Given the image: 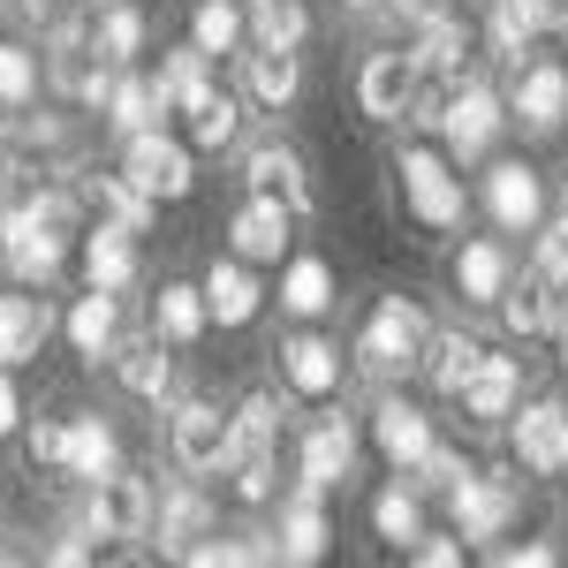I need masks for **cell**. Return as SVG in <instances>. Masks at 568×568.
<instances>
[{"label": "cell", "mask_w": 568, "mask_h": 568, "mask_svg": "<svg viewBox=\"0 0 568 568\" xmlns=\"http://www.w3.org/2000/svg\"><path fill=\"white\" fill-rule=\"evenodd\" d=\"M273 439H281V402L273 394H251L227 417V463H220V470H235V493L243 500H265L273 493Z\"/></svg>", "instance_id": "1"}, {"label": "cell", "mask_w": 568, "mask_h": 568, "mask_svg": "<svg viewBox=\"0 0 568 568\" xmlns=\"http://www.w3.org/2000/svg\"><path fill=\"white\" fill-rule=\"evenodd\" d=\"M417 349H425V311L409 304V296H387V304L372 311L364 342H356V364L387 379V372H409V364H417Z\"/></svg>", "instance_id": "2"}, {"label": "cell", "mask_w": 568, "mask_h": 568, "mask_svg": "<svg viewBox=\"0 0 568 568\" xmlns=\"http://www.w3.org/2000/svg\"><path fill=\"white\" fill-rule=\"evenodd\" d=\"M122 175L160 205V197H190V144H175L168 130H136L130 136V152H122Z\"/></svg>", "instance_id": "3"}, {"label": "cell", "mask_w": 568, "mask_h": 568, "mask_svg": "<svg viewBox=\"0 0 568 568\" xmlns=\"http://www.w3.org/2000/svg\"><path fill=\"white\" fill-rule=\"evenodd\" d=\"M84 530L91 538H144L152 530V493L122 470L91 478V500H84Z\"/></svg>", "instance_id": "4"}, {"label": "cell", "mask_w": 568, "mask_h": 568, "mask_svg": "<svg viewBox=\"0 0 568 568\" xmlns=\"http://www.w3.org/2000/svg\"><path fill=\"white\" fill-rule=\"evenodd\" d=\"M402 197L425 227H463V182L447 175L439 152H402Z\"/></svg>", "instance_id": "5"}, {"label": "cell", "mask_w": 568, "mask_h": 568, "mask_svg": "<svg viewBox=\"0 0 568 568\" xmlns=\"http://www.w3.org/2000/svg\"><path fill=\"white\" fill-rule=\"evenodd\" d=\"M417 91H425L417 53H372V61H364V77H356L364 114H379V122H402V114L417 106Z\"/></svg>", "instance_id": "6"}, {"label": "cell", "mask_w": 568, "mask_h": 568, "mask_svg": "<svg viewBox=\"0 0 568 568\" xmlns=\"http://www.w3.org/2000/svg\"><path fill=\"white\" fill-rule=\"evenodd\" d=\"M500 122H508V114H500V99L485 84H463L455 99H439V130H447V152H455V160H478L485 144L500 136Z\"/></svg>", "instance_id": "7"}, {"label": "cell", "mask_w": 568, "mask_h": 568, "mask_svg": "<svg viewBox=\"0 0 568 568\" xmlns=\"http://www.w3.org/2000/svg\"><path fill=\"white\" fill-rule=\"evenodd\" d=\"M106 69H114V61L99 53V39H91V31H61V39H53V53H45V77L69 91V99H106V84H114Z\"/></svg>", "instance_id": "8"}, {"label": "cell", "mask_w": 568, "mask_h": 568, "mask_svg": "<svg viewBox=\"0 0 568 568\" xmlns=\"http://www.w3.org/2000/svg\"><path fill=\"white\" fill-rule=\"evenodd\" d=\"M168 447H175L182 470H220L227 463V417L213 402H182L175 425H168Z\"/></svg>", "instance_id": "9"}, {"label": "cell", "mask_w": 568, "mask_h": 568, "mask_svg": "<svg viewBox=\"0 0 568 568\" xmlns=\"http://www.w3.org/2000/svg\"><path fill=\"white\" fill-rule=\"evenodd\" d=\"M447 500H455V530L463 538H493V530L516 516V485L508 478H455Z\"/></svg>", "instance_id": "10"}, {"label": "cell", "mask_w": 568, "mask_h": 568, "mask_svg": "<svg viewBox=\"0 0 568 568\" xmlns=\"http://www.w3.org/2000/svg\"><path fill=\"white\" fill-rule=\"evenodd\" d=\"M281 379L304 394V402H326V394L342 387V349L318 342V334H288L281 342Z\"/></svg>", "instance_id": "11"}, {"label": "cell", "mask_w": 568, "mask_h": 568, "mask_svg": "<svg viewBox=\"0 0 568 568\" xmlns=\"http://www.w3.org/2000/svg\"><path fill=\"white\" fill-rule=\"evenodd\" d=\"M61 470L69 478H106V470H122V439L106 417H69L61 425Z\"/></svg>", "instance_id": "12"}, {"label": "cell", "mask_w": 568, "mask_h": 568, "mask_svg": "<svg viewBox=\"0 0 568 568\" xmlns=\"http://www.w3.org/2000/svg\"><path fill=\"white\" fill-rule=\"evenodd\" d=\"M516 455H524V470H568V409L561 402H530L516 417Z\"/></svg>", "instance_id": "13"}, {"label": "cell", "mask_w": 568, "mask_h": 568, "mask_svg": "<svg viewBox=\"0 0 568 568\" xmlns=\"http://www.w3.org/2000/svg\"><path fill=\"white\" fill-rule=\"evenodd\" d=\"M516 114H524V130L554 136L568 122V69H554V61H538V69H524V84H516Z\"/></svg>", "instance_id": "14"}, {"label": "cell", "mask_w": 568, "mask_h": 568, "mask_svg": "<svg viewBox=\"0 0 568 568\" xmlns=\"http://www.w3.org/2000/svg\"><path fill=\"white\" fill-rule=\"evenodd\" d=\"M463 409L470 417H508L516 409V394H524V372H516V356H478L470 364V379H463Z\"/></svg>", "instance_id": "15"}, {"label": "cell", "mask_w": 568, "mask_h": 568, "mask_svg": "<svg viewBox=\"0 0 568 568\" xmlns=\"http://www.w3.org/2000/svg\"><path fill=\"white\" fill-rule=\"evenodd\" d=\"M45 334H53V311L39 296H0V364L16 372V364H31L45 349Z\"/></svg>", "instance_id": "16"}, {"label": "cell", "mask_w": 568, "mask_h": 568, "mask_svg": "<svg viewBox=\"0 0 568 568\" xmlns=\"http://www.w3.org/2000/svg\"><path fill=\"white\" fill-rule=\"evenodd\" d=\"M485 205H493L500 227H538V213H546L538 175H530L524 160H508V168H493V175H485Z\"/></svg>", "instance_id": "17"}, {"label": "cell", "mask_w": 568, "mask_h": 568, "mask_svg": "<svg viewBox=\"0 0 568 568\" xmlns=\"http://www.w3.org/2000/svg\"><path fill=\"white\" fill-rule=\"evenodd\" d=\"M554 23H568V0H500L493 8V53H524L538 31H554Z\"/></svg>", "instance_id": "18"}, {"label": "cell", "mask_w": 568, "mask_h": 568, "mask_svg": "<svg viewBox=\"0 0 568 568\" xmlns=\"http://www.w3.org/2000/svg\"><path fill=\"white\" fill-rule=\"evenodd\" d=\"M227 235H235V251L243 258H281V243H288V205L281 197H243V213L227 220Z\"/></svg>", "instance_id": "19"}, {"label": "cell", "mask_w": 568, "mask_h": 568, "mask_svg": "<svg viewBox=\"0 0 568 568\" xmlns=\"http://www.w3.org/2000/svg\"><path fill=\"white\" fill-rule=\"evenodd\" d=\"M77 197L99 213V227H122V235H144V220H152V197H144L130 175H91Z\"/></svg>", "instance_id": "20"}, {"label": "cell", "mask_w": 568, "mask_h": 568, "mask_svg": "<svg viewBox=\"0 0 568 568\" xmlns=\"http://www.w3.org/2000/svg\"><path fill=\"white\" fill-rule=\"evenodd\" d=\"M251 190H258V197H281V205H288V213H304L311 205V182H304V160H296V152H288V144H258V152H251Z\"/></svg>", "instance_id": "21"}, {"label": "cell", "mask_w": 568, "mask_h": 568, "mask_svg": "<svg viewBox=\"0 0 568 568\" xmlns=\"http://www.w3.org/2000/svg\"><path fill=\"white\" fill-rule=\"evenodd\" d=\"M326 538H334V530H326V516H318V493L304 485V493L281 508V546H273V554L296 561V568H311V561H326Z\"/></svg>", "instance_id": "22"}, {"label": "cell", "mask_w": 568, "mask_h": 568, "mask_svg": "<svg viewBox=\"0 0 568 568\" xmlns=\"http://www.w3.org/2000/svg\"><path fill=\"white\" fill-rule=\"evenodd\" d=\"M349 463H356L349 425H342V417H326V425L304 439V485H311V493H334V485L349 478Z\"/></svg>", "instance_id": "23"}, {"label": "cell", "mask_w": 568, "mask_h": 568, "mask_svg": "<svg viewBox=\"0 0 568 568\" xmlns=\"http://www.w3.org/2000/svg\"><path fill=\"white\" fill-rule=\"evenodd\" d=\"M243 84L258 106H288L296 84H304V69H296V45H258V53H243Z\"/></svg>", "instance_id": "24"}, {"label": "cell", "mask_w": 568, "mask_h": 568, "mask_svg": "<svg viewBox=\"0 0 568 568\" xmlns=\"http://www.w3.org/2000/svg\"><path fill=\"white\" fill-rule=\"evenodd\" d=\"M265 304V288L243 273V265H213L205 273V318H220V326H251Z\"/></svg>", "instance_id": "25"}, {"label": "cell", "mask_w": 568, "mask_h": 568, "mask_svg": "<svg viewBox=\"0 0 568 568\" xmlns=\"http://www.w3.org/2000/svg\"><path fill=\"white\" fill-rule=\"evenodd\" d=\"M160 114H168V99H160L152 77H114V84H106V122H114L122 136L160 130Z\"/></svg>", "instance_id": "26"}, {"label": "cell", "mask_w": 568, "mask_h": 568, "mask_svg": "<svg viewBox=\"0 0 568 568\" xmlns=\"http://www.w3.org/2000/svg\"><path fill=\"white\" fill-rule=\"evenodd\" d=\"M114 356V372H122V387L144 394V402H160L168 394V379H175V364H168V349H160V334H144V342H122Z\"/></svg>", "instance_id": "27"}, {"label": "cell", "mask_w": 568, "mask_h": 568, "mask_svg": "<svg viewBox=\"0 0 568 568\" xmlns=\"http://www.w3.org/2000/svg\"><path fill=\"white\" fill-rule=\"evenodd\" d=\"M372 433H379V447H387L402 470H417V463H425V447H433V425H425V417H417L409 402H379Z\"/></svg>", "instance_id": "28"}, {"label": "cell", "mask_w": 568, "mask_h": 568, "mask_svg": "<svg viewBox=\"0 0 568 568\" xmlns=\"http://www.w3.org/2000/svg\"><path fill=\"white\" fill-rule=\"evenodd\" d=\"M84 273H91V288H130L136 281V235H122V227H99L84 243Z\"/></svg>", "instance_id": "29"}, {"label": "cell", "mask_w": 568, "mask_h": 568, "mask_svg": "<svg viewBox=\"0 0 568 568\" xmlns=\"http://www.w3.org/2000/svg\"><path fill=\"white\" fill-rule=\"evenodd\" d=\"M114 326H122V311H114V288H91V296H77V311H69V342H77L91 364L114 349Z\"/></svg>", "instance_id": "30"}, {"label": "cell", "mask_w": 568, "mask_h": 568, "mask_svg": "<svg viewBox=\"0 0 568 568\" xmlns=\"http://www.w3.org/2000/svg\"><path fill=\"white\" fill-rule=\"evenodd\" d=\"M478 342L470 334H425V349H417V364H425V379H433L439 394H455L463 379H470V364H478Z\"/></svg>", "instance_id": "31"}, {"label": "cell", "mask_w": 568, "mask_h": 568, "mask_svg": "<svg viewBox=\"0 0 568 568\" xmlns=\"http://www.w3.org/2000/svg\"><path fill=\"white\" fill-rule=\"evenodd\" d=\"M455 281H463L470 304H500V288H508V251H500V243H463Z\"/></svg>", "instance_id": "32"}, {"label": "cell", "mask_w": 568, "mask_h": 568, "mask_svg": "<svg viewBox=\"0 0 568 568\" xmlns=\"http://www.w3.org/2000/svg\"><path fill=\"white\" fill-rule=\"evenodd\" d=\"M281 304L296 311V318H318V311L334 304V265L326 258H296L281 273Z\"/></svg>", "instance_id": "33"}, {"label": "cell", "mask_w": 568, "mask_h": 568, "mask_svg": "<svg viewBox=\"0 0 568 568\" xmlns=\"http://www.w3.org/2000/svg\"><path fill=\"white\" fill-rule=\"evenodd\" d=\"M160 342H197V334H205V288H182V281H168V288H160Z\"/></svg>", "instance_id": "34"}, {"label": "cell", "mask_w": 568, "mask_h": 568, "mask_svg": "<svg viewBox=\"0 0 568 568\" xmlns=\"http://www.w3.org/2000/svg\"><path fill=\"white\" fill-rule=\"evenodd\" d=\"M182 114H190V144H205V152H220V144H235V122H243L227 91H197V99H190Z\"/></svg>", "instance_id": "35"}, {"label": "cell", "mask_w": 568, "mask_h": 568, "mask_svg": "<svg viewBox=\"0 0 568 568\" xmlns=\"http://www.w3.org/2000/svg\"><path fill=\"white\" fill-rule=\"evenodd\" d=\"M251 39L258 45H304V31H311V16H304V0H251Z\"/></svg>", "instance_id": "36"}, {"label": "cell", "mask_w": 568, "mask_h": 568, "mask_svg": "<svg viewBox=\"0 0 568 568\" xmlns=\"http://www.w3.org/2000/svg\"><path fill=\"white\" fill-rule=\"evenodd\" d=\"M91 39H99V53H106L114 69H130L136 45H144V16H136L130 0H106V16H99V31H91Z\"/></svg>", "instance_id": "37"}, {"label": "cell", "mask_w": 568, "mask_h": 568, "mask_svg": "<svg viewBox=\"0 0 568 568\" xmlns=\"http://www.w3.org/2000/svg\"><path fill=\"white\" fill-rule=\"evenodd\" d=\"M205 61H213V53H197V45H190V53H168V69H160V99H168V114H182L197 91H213V69H205Z\"/></svg>", "instance_id": "38"}, {"label": "cell", "mask_w": 568, "mask_h": 568, "mask_svg": "<svg viewBox=\"0 0 568 568\" xmlns=\"http://www.w3.org/2000/svg\"><path fill=\"white\" fill-rule=\"evenodd\" d=\"M500 311H508L516 334H546V326H554V281L530 273L524 288H500Z\"/></svg>", "instance_id": "39"}, {"label": "cell", "mask_w": 568, "mask_h": 568, "mask_svg": "<svg viewBox=\"0 0 568 568\" xmlns=\"http://www.w3.org/2000/svg\"><path fill=\"white\" fill-rule=\"evenodd\" d=\"M31 99H39V53L31 45H0V106L23 114Z\"/></svg>", "instance_id": "40"}, {"label": "cell", "mask_w": 568, "mask_h": 568, "mask_svg": "<svg viewBox=\"0 0 568 568\" xmlns=\"http://www.w3.org/2000/svg\"><path fill=\"white\" fill-rule=\"evenodd\" d=\"M197 53H235L243 45V16L227 8V0H197V31H190Z\"/></svg>", "instance_id": "41"}, {"label": "cell", "mask_w": 568, "mask_h": 568, "mask_svg": "<svg viewBox=\"0 0 568 568\" xmlns=\"http://www.w3.org/2000/svg\"><path fill=\"white\" fill-rule=\"evenodd\" d=\"M455 61H463V23H455V16H425V45H417V69L447 77Z\"/></svg>", "instance_id": "42"}, {"label": "cell", "mask_w": 568, "mask_h": 568, "mask_svg": "<svg viewBox=\"0 0 568 568\" xmlns=\"http://www.w3.org/2000/svg\"><path fill=\"white\" fill-rule=\"evenodd\" d=\"M205 530H213V508H205L197 493H175V500H168V516H160V538L182 554V546H190V538H205Z\"/></svg>", "instance_id": "43"}, {"label": "cell", "mask_w": 568, "mask_h": 568, "mask_svg": "<svg viewBox=\"0 0 568 568\" xmlns=\"http://www.w3.org/2000/svg\"><path fill=\"white\" fill-rule=\"evenodd\" d=\"M372 524H379V538H394V546H409V538H417V493H379Z\"/></svg>", "instance_id": "44"}, {"label": "cell", "mask_w": 568, "mask_h": 568, "mask_svg": "<svg viewBox=\"0 0 568 568\" xmlns=\"http://www.w3.org/2000/svg\"><path fill=\"white\" fill-rule=\"evenodd\" d=\"M197 568H235V561H265V546H243V538H213V546H182Z\"/></svg>", "instance_id": "45"}, {"label": "cell", "mask_w": 568, "mask_h": 568, "mask_svg": "<svg viewBox=\"0 0 568 568\" xmlns=\"http://www.w3.org/2000/svg\"><path fill=\"white\" fill-rule=\"evenodd\" d=\"M538 281H554V288L568 281V220H554V227L538 235Z\"/></svg>", "instance_id": "46"}, {"label": "cell", "mask_w": 568, "mask_h": 568, "mask_svg": "<svg viewBox=\"0 0 568 568\" xmlns=\"http://www.w3.org/2000/svg\"><path fill=\"white\" fill-rule=\"evenodd\" d=\"M31 463L61 470V425H39V433H31Z\"/></svg>", "instance_id": "47"}, {"label": "cell", "mask_w": 568, "mask_h": 568, "mask_svg": "<svg viewBox=\"0 0 568 568\" xmlns=\"http://www.w3.org/2000/svg\"><path fill=\"white\" fill-rule=\"evenodd\" d=\"M16 425H23V394H16L8 364H0V433H16Z\"/></svg>", "instance_id": "48"}, {"label": "cell", "mask_w": 568, "mask_h": 568, "mask_svg": "<svg viewBox=\"0 0 568 568\" xmlns=\"http://www.w3.org/2000/svg\"><path fill=\"white\" fill-rule=\"evenodd\" d=\"M417 561H425V568H455V561H463V546H447V538H433V546H417Z\"/></svg>", "instance_id": "49"}, {"label": "cell", "mask_w": 568, "mask_h": 568, "mask_svg": "<svg viewBox=\"0 0 568 568\" xmlns=\"http://www.w3.org/2000/svg\"><path fill=\"white\" fill-rule=\"evenodd\" d=\"M554 561V546H516V554H500V568H546Z\"/></svg>", "instance_id": "50"}, {"label": "cell", "mask_w": 568, "mask_h": 568, "mask_svg": "<svg viewBox=\"0 0 568 568\" xmlns=\"http://www.w3.org/2000/svg\"><path fill=\"white\" fill-rule=\"evenodd\" d=\"M45 561H61V568H77V561H91V546H84V538H61V546H53V554H45Z\"/></svg>", "instance_id": "51"}, {"label": "cell", "mask_w": 568, "mask_h": 568, "mask_svg": "<svg viewBox=\"0 0 568 568\" xmlns=\"http://www.w3.org/2000/svg\"><path fill=\"white\" fill-rule=\"evenodd\" d=\"M16 190V160H8V144H0V197Z\"/></svg>", "instance_id": "52"}, {"label": "cell", "mask_w": 568, "mask_h": 568, "mask_svg": "<svg viewBox=\"0 0 568 568\" xmlns=\"http://www.w3.org/2000/svg\"><path fill=\"white\" fill-rule=\"evenodd\" d=\"M402 8H409V16H439V0H402Z\"/></svg>", "instance_id": "53"}, {"label": "cell", "mask_w": 568, "mask_h": 568, "mask_svg": "<svg viewBox=\"0 0 568 568\" xmlns=\"http://www.w3.org/2000/svg\"><path fill=\"white\" fill-rule=\"evenodd\" d=\"M561 304H568V296H561ZM561 349H568V318H561Z\"/></svg>", "instance_id": "54"}, {"label": "cell", "mask_w": 568, "mask_h": 568, "mask_svg": "<svg viewBox=\"0 0 568 568\" xmlns=\"http://www.w3.org/2000/svg\"><path fill=\"white\" fill-rule=\"evenodd\" d=\"M349 8H372V0H349Z\"/></svg>", "instance_id": "55"}, {"label": "cell", "mask_w": 568, "mask_h": 568, "mask_svg": "<svg viewBox=\"0 0 568 568\" xmlns=\"http://www.w3.org/2000/svg\"><path fill=\"white\" fill-rule=\"evenodd\" d=\"M99 8H106V0H99Z\"/></svg>", "instance_id": "56"}]
</instances>
